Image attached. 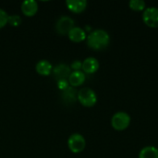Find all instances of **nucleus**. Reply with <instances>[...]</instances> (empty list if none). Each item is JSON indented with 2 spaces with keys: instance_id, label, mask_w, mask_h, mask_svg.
<instances>
[{
  "instance_id": "1",
  "label": "nucleus",
  "mask_w": 158,
  "mask_h": 158,
  "mask_svg": "<svg viewBox=\"0 0 158 158\" xmlns=\"http://www.w3.org/2000/svg\"><path fill=\"white\" fill-rule=\"evenodd\" d=\"M110 34L104 29H95L87 35V45L93 50H103L110 44Z\"/></svg>"
},
{
  "instance_id": "2",
  "label": "nucleus",
  "mask_w": 158,
  "mask_h": 158,
  "mask_svg": "<svg viewBox=\"0 0 158 158\" xmlns=\"http://www.w3.org/2000/svg\"><path fill=\"white\" fill-rule=\"evenodd\" d=\"M131 118L126 111H118L111 118V126L114 130L121 131L129 128Z\"/></svg>"
},
{
  "instance_id": "3",
  "label": "nucleus",
  "mask_w": 158,
  "mask_h": 158,
  "mask_svg": "<svg viewBox=\"0 0 158 158\" xmlns=\"http://www.w3.org/2000/svg\"><path fill=\"white\" fill-rule=\"evenodd\" d=\"M77 99L80 104L85 107H92L97 103V95L95 92L89 87L81 88L78 92Z\"/></svg>"
},
{
  "instance_id": "4",
  "label": "nucleus",
  "mask_w": 158,
  "mask_h": 158,
  "mask_svg": "<svg viewBox=\"0 0 158 158\" xmlns=\"http://www.w3.org/2000/svg\"><path fill=\"white\" fill-rule=\"evenodd\" d=\"M68 146L72 153L79 154L85 149L86 140L81 133H73L68 139Z\"/></svg>"
},
{
  "instance_id": "5",
  "label": "nucleus",
  "mask_w": 158,
  "mask_h": 158,
  "mask_svg": "<svg viewBox=\"0 0 158 158\" xmlns=\"http://www.w3.org/2000/svg\"><path fill=\"white\" fill-rule=\"evenodd\" d=\"M143 21L150 28H158V7L146 6L142 15Z\"/></svg>"
},
{
  "instance_id": "6",
  "label": "nucleus",
  "mask_w": 158,
  "mask_h": 158,
  "mask_svg": "<svg viewBox=\"0 0 158 158\" xmlns=\"http://www.w3.org/2000/svg\"><path fill=\"white\" fill-rule=\"evenodd\" d=\"M74 19L69 16L60 17L56 23V32L60 35H68L69 31L74 27Z\"/></svg>"
},
{
  "instance_id": "7",
  "label": "nucleus",
  "mask_w": 158,
  "mask_h": 158,
  "mask_svg": "<svg viewBox=\"0 0 158 158\" xmlns=\"http://www.w3.org/2000/svg\"><path fill=\"white\" fill-rule=\"evenodd\" d=\"M100 67V63L97 58L94 56H88L82 61L81 69L85 74H94L95 73Z\"/></svg>"
},
{
  "instance_id": "8",
  "label": "nucleus",
  "mask_w": 158,
  "mask_h": 158,
  "mask_svg": "<svg viewBox=\"0 0 158 158\" xmlns=\"http://www.w3.org/2000/svg\"><path fill=\"white\" fill-rule=\"evenodd\" d=\"M71 73V69L69 65L60 63L53 68V74L56 81L59 80H68Z\"/></svg>"
},
{
  "instance_id": "9",
  "label": "nucleus",
  "mask_w": 158,
  "mask_h": 158,
  "mask_svg": "<svg viewBox=\"0 0 158 158\" xmlns=\"http://www.w3.org/2000/svg\"><path fill=\"white\" fill-rule=\"evenodd\" d=\"M38 3L35 0H25L21 4L22 14L26 17H33L38 11Z\"/></svg>"
},
{
  "instance_id": "10",
  "label": "nucleus",
  "mask_w": 158,
  "mask_h": 158,
  "mask_svg": "<svg viewBox=\"0 0 158 158\" xmlns=\"http://www.w3.org/2000/svg\"><path fill=\"white\" fill-rule=\"evenodd\" d=\"M85 79H86V76L82 70H74V71H71L68 79V81L71 87L75 88V87H79L82 85L85 81Z\"/></svg>"
},
{
  "instance_id": "11",
  "label": "nucleus",
  "mask_w": 158,
  "mask_h": 158,
  "mask_svg": "<svg viewBox=\"0 0 158 158\" xmlns=\"http://www.w3.org/2000/svg\"><path fill=\"white\" fill-rule=\"evenodd\" d=\"M68 37L73 43H81L86 40L87 34H86V31L82 28L74 26L68 33Z\"/></svg>"
},
{
  "instance_id": "12",
  "label": "nucleus",
  "mask_w": 158,
  "mask_h": 158,
  "mask_svg": "<svg viewBox=\"0 0 158 158\" xmlns=\"http://www.w3.org/2000/svg\"><path fill=\"white\" fill-rule=\"evenodd\" d=\"M87 1L86 0H67L66 6L73 13H81L87 7Z\"/></svg>"
},
{
  "instance_id": "13",
  "label": "nucleus",
  "mask_w": 158,
  "mask_h": 158,
  "mask_svg": "<svg viewBox=\"0 0 158 158\" xmlns=\"http://www.w3.org/2000/svg\"><path fill=\"white\" fill-rule=\"evenodd\" d=\"M35 70L41 76H49L53 71L52 63L46 59H42L39 62H37L35 66Z\"/></svg>"
},
{
  "instance_id": "14",
  "label": "nucleus",
  "mask_w": 158,
  "mask_h": 158,
  "mask_svg": "<svg viewBox=\"0 0 158 158\" xmlns=\"http://www.w3.org/2000/svg\"><path fill=\"white\" fill-rule=\"evenodd\" d=\"M77 95H78V92L75 90V88L69 86V88H67L65 91L61 93V99L65 104L71 105L78 100Z\"/></svg>"
},
{
  "instance_id": "15",
  "label": "nucleus",
  "mask_w": 158,
  "mask_h": 158,
  "mask_svg": "<svg viewBox=\"0 0 158 158\" xmlns=\"http://www.w3.org/2000/svg\"><path fill=\"white\" fill-rule=\"evenodd\" d=\"M139 158H158V148L154 145H147L141 149Z\"/></svg>"
},
{
  "instance_id": "16",
  "label": "nucleus",
  "mask_w": 158,
  "mask_h": 158,
  "mask_svg": "<svg viewBox=\"0 0 158 158\" xmlns=\"http://www.w3.org/2000/svg\"><path fill=\"white\" fill-rule=\"evenodd\" d=\"M129 6L134 11H143L146 8V3L143 0H131Z\"/></svg>"
},
{
  "instance_id": "17",
  "label": "nucleus",
  "mask_w": 158,
  "mask_h": 158,
  "mask_svg": "<svg viewBox=\"0 0 158 158\" xmlns=\"http://www.w3.org/2000/svg\"><path fill=\"white\" fill-rule=\"evenodd\" d=\"M8 24H10L11 26L17 27L19 25H20L21 23V18L19 15H9L8 16Z\"/></svg>"
},
{
  "instance_id": "18",
  "label": "nucleus",
  "mask_w": 158,
  "mask_h": 158,
  "mask_svg": "<svg viewBox=\"0 0 158 158\" xmlns=\"http://www.w3.org/2000/svg\"><path fill=\"white\" fill-rule=\"evenodd\" d=\"M8 14L4 9L0 8V29L4 28L8 22Z\"/></svg>"
},
{
  "instance_id": "19",
  "label": "nucleus",
  "mask_w": 158,
  "mask_h": 158,
  "mask_svg": "<svg viewBox=\"0 0 158 158\" xmlns=\"http://www.w3.org/2000/svg\"><path fill=\"white\" fill-rule=\"evenodd\" d=\"M56 85H57V88L62 92L69 87V83L68 80H59V81H57Z\"/></svg>"
},
{
  "instance_id": "20",
  "label": "nucleus",
  "mask_w": 158,
  "mask_h": 158,
  "mask_svg": "<svg viewBox=\"0 0 158 158\" xmlns=\"http://www.w3.org/2000/svg\"><path fill=\"white\" fill-rule=\"evenodd\" d=\"M81 67H82V62L80 61V60H75L70 65V69H72L73 71L74 70H81Z\"/></svg>"
}]
</instances>
